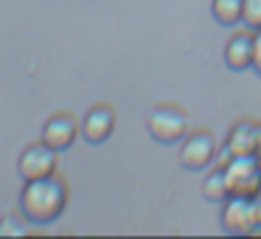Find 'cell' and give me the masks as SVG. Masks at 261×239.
<instances>
[{"instance_id": "obj_1", "label": "cell", "mask_w": 261, "mask_h": 239, "mask_svg": "<svg viewBox=\"0 0 261 239\" xmlns=\"http://www.w3.org/2000/svg\"><path fill=\"white\" fill-rule=\"evenodd\" d=\"M70 188L59 175H48L40 180H23L20 192V211L31 225H48L59 220L62 211L68 208Z\"/></svg>"}, {"instance_id": "obj_2", "label": "cell", "mask_w": 261, "mask_h": 239, "mask_svg": "<svg viewBox=\"0 0 261 239\" xmlns=\"http://www.w3.org/2000/svg\"><path fill=\"white\" fill-rule=\"evenodd\" d=\"M146 132L158 144H177L188 135V115L177 104H158L146 115Z\"/></svg>"}, {"instance_id": "obj_3", "label": "cell", "mask_w": 261, "mask_h": 239, "mask_svg": "<svg viewBox=\"0 0 261 239\" xmlns=\"http://www.w3.org/2000/svg\"><path fill=\"white\" fill-rule=\"evenodd\" d=\"M216 152H219V144L211 130H188L180 147V163L188 172H202L214 163Z\"/></svg>"}, {"instance_id": "obj_4", "label": "cell", "mask_w": 261, "mask_h": 239, "mask_svg": "<svg viewBox=\"0 0 261 239\" xmlns=\"http://www.w3.org/2000/svg\"><path fill=\"white\" fill-rule=\"evenodd\" d=\"M222 228L230 233L258 231L255 197H250V194H230L227 200H222Z\"/></svg>"}, {"instance_id": "obj_5", "label": "cell", "mask_w": 261, "mask_h": 239, "mask_svg": "<svg viewBox=\"0 0 261 239\" xmlns=\"http://www.w3.org/2000/svg\"><path fill=\"white\" fill-rule=\"evenodd\" d=\"M227 188L230 194H250L253 197L261 186V163L255 155H233L225 166Z\"/></svg>"}, {"instance_id": "obj_6", "label": "cell", "mask_w": 261, "mask_h": 239, "mask_svg": "<svg viewBox=\"0 0 261 239\" xmlns=\"http://www.w3.org/2000/svg\"><path fill=\"white\" fill-rule=\"evenodd\" d=\"M57 158H59L57 149H51L40 138L37 144H29V147L20 152L17 172H20V177H23V180H40V177L57 175Z\"/></svg>"}, {"instance_id": "obj_7", "label": "cell", "mask_w": 261, "mask_h": 239, "mask_svg": "<svg viewBox=\"0 0 261 239\" xmlns=\"http://www.w3.org/2000/svg\"><path fill=\"white\" fill-rule=\"evenodd\" d=\"M76 135H79V121L73 113H54L42 127V141L57 152H65V149L73 147Z\"/></svg>"}, {"instance_id": "obj_8", "label": "cell", "mask_w": 261, "mask_h": 239, "mask_svg": "<svg viewBox=\"0 0 261 239\" xmlns=\"http://www.w3.org/2000/svg\"><path fill=\"white\" fill-rule=\"evenodd\" d=\"M115 130V110L110 104H96L87 110V115L82 118L79 132L87 144H104Z\"/></svg>"}, {"instance_id": "obj_9", "label": "cell", "mask_w": 261, "mask_h": 239, "mask_svg": "<svg viewBox=\"0 0 261 239\" xmlns=\"http://www.w3.org/2000/svg\"><path fill=\"white\" fill-rule=\"evenodd\" d=\"M253 34L255 31H250V29L236 31L225 48V65L230 70H236V74L253 68Z\"/></svg>"}, {"instance_id": "obj_10", "label": "cell", "mask_w": 261, "mask_h": 239, "mask_svg": "<svg viewBox=\"0 0 261 239\" xmlns=\"http://www.w3.org/2000/svg\"><path fill=\"white\" fill-rule=\"evenodd\" d=\"M225 149L230 155H255L258 149V121H236L227 132V141H225Z\"/></svg>"}, {"instance_id": "obj_11", "label": "cell", "mask_w": 261, "mask_h": 239, "mask_svg": "<svg viewBox=\"0 0 261 239\" xmlns=\"http://www.w3.org/2000/svg\"><path fill=\"white\" fill-rule=\"evenodd\" d=\"M242 6H244V0H214L211 12H214V20L219 26L233 29L236 23H242Z\"/></svg>"}, {"instance_id": "obj_12", "label": "cell", "mask_w": 261, "mask_h": 239, "mask_svg": "<svg viewBox=\"0 0 261 239\" xmlns=\"http://www.w3.org/2000/svg\"><path fill=\"white\" fill-rule=\"evenodd\" d=\"M202 194H205V200H211V203H222V200L230 197V188H227V177H225V169H222V166H214V172H211V175L205 177Z\"/></svg>"}, {"instance_id": "obj_13", "label": "cell", "mask_w": 261, "mask_h": 239, "mask_svg": "<svg viewBox=\"0 0 261 239\" xmlns=\"http://www.w3.org/2000/svg\"><path fill=\"white\" fill-rule=\"evenodd\" d=\"M29 228L31 222L23 217V211L0 217V236H23V233H29Z\"/></svg>"}, {"instance_id": "obj_14", "label": "cell", "mask_w": 261, "mask_h": 239, "mask_svg": "<svg viewBox=\"0 0 261 239\" xmlns=\"http://www.w3.org/2000/svg\"><path fill=\"white\" fill-rule=\"evenodd\" d=\"M242 23H244V29H250V31L261 29V0H244Z\"/></svg>"}, {"instance_id": "obj_15", "label": "cell", "mask_w": 261, "mask_h": 239, "mask_svg": "<svg viewBox=\"0 0 261 239\" xmlns=\"http://www.w3.org/2000/svg\"><path fill=\"white\" fill-rule=\"evenodd\" d=\"M253 68L261 76V29L253 34Z\"/></svg>"}, {"instance_id": "obj_16", "label": "cell", "mask_w": 261, "mask_h": 239, "mask_svg": "<svg viewBox=\"0 0 261 239\" xmlns=\"http://www.w3.org/2000/svg\"><path fill=\"white\" fill-rule=\"evenodd\" d=\"M255 158H258V163H261V144H258V149H255Z\"/></svg>"}]
</instances>
